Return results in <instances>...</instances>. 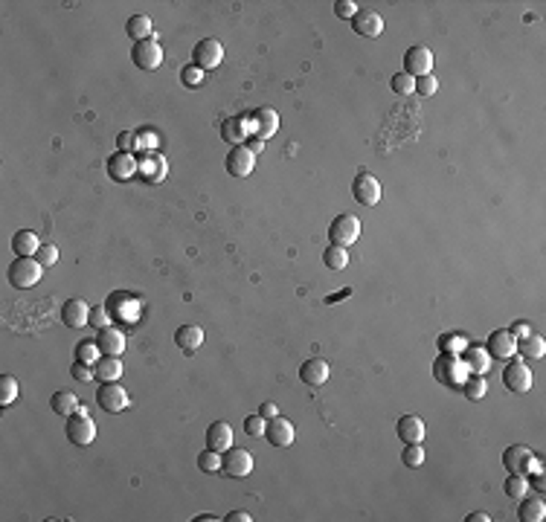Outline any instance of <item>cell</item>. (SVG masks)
<instances>
[{"mask_svg":"<svg viewBox=\"0 0 546 522\" xmlns=\"http://www.w3.org/2000/svg\"><path fill=\"white\" fill-rule=\"evenodd\" d=\"M64 430H67V441L73 447H90L93 438H96V424H93V418H90V412L85 406H79L76 412L67 418Z\"/></svg>","mask_w":546,"mask_h":522,"instance_id":"obj_1","label":"cell"},{"mask_svg":"<svg viewBox=\"0 0 546 522\" xmlns=\"http://www.w3.org/2000/svg\"><path fill=\"white\" fill-rule=\"evenodd\" d=\"M433 375H436L439 383H445L451 389H459L465 383V378H468V368L456 354H439L436 363H433Z\"/></svg>","mask_w":546,"mask_h":522,"instance_id":"obj_2","label":"cell"},{"mask_svg":"<svg viewBox=\"0 0 546 522\" xmlns=\"http://www.w3.org/2000/svg\"><path fill=\"white\" fill-rule=\"evenodd\" d=\"M41 261H35V258H15L12 261V267H9V284L26 290V287H35L41 282Z\"/></svg>","mask_w":546,"mask_h":522,"instance_id":"obj_3","label":"cell"},{"mask_svg":"<svg viewBox=\"0 0 546 522\" xmlns=\"http://www.w3.org/2000/svg\"><path fill=\"white\" fill-rule=\"evenodd\" d=\"M96 403H99L102 412L117 415V412H122V409H128L131 400H128V392L120 386V380H114V383H102V386H99Z\"/></svg>","mask_w":546,"mask_h":522,"instance_id":"obj_4","label":"cell"},{"mask_svg":"<svg viewBox=\"0 0 546 522\" xmlns=\"http://www.w3.org/2000/svg\"><path fill=\"white\" fill-rule=\"evenodd\" d=\"M503 464H505V470H508V473H520V476H526V473H532V470H537V467H540V462L535 459V453L529 450L526 444H515V447H508V450L503 453Z\"/></svg>","mask_w":546,"mask_h":522,"instance_id":"obj_5","label":"cell"},{"mask_svg":"<svg viewBox=\"0 0 546 522\" xmlns=\"http://www.w3.org/2000/svg\"><path fill=\"white\" fill-rule=\"evenodd\" d=\"M329 238H332V244H337V247L355 244V241L360 238V220H357L355 215H349V212L337 215V218L332 220V227H329Z\"/></svg>","mask_w":546,"mask_h":522,"instance_id":"obj_6","label":"cell"},{"mask_svg":"<svg viewBox=\"0 0 546 522\" xmlns=\"http://www.w3.org/2000/svg\"><path fill=\"white\" fill-rule=\"evenodd\" d=\"M192 61H195V67L198 70H215L218 64L224 61V47H221V41L218 38H204V41H198L195 44V50H192Z\"/></svg>","mask_w":546,"mask_h":522,"instance_id":"obj_7","label":"cell"},{"mask_svg":"<svg viewBox=\"0 0 546 522\" xmlns=\"http://www.w3.org/2000/svg\"><path fill=\"white\" fill-rule=\"evenodd\" d=\"M352 192H355V201L360 206H378L381 203V183L375 174L369 171H360L352 183Z\"/></svg>","mask_w":546,"mask_h":522,"instance_id":"obj_8","label":"cell"},{"mask_svg":"<svg viewBox=\"0 0 546 522\" xmlns=\"http://www.w3.org/2000/svg\"><path fill=\"white\" fill-rule=\"evenodd\" d=\"M131 58H134V64H137L140 70L152 73V70H157V67L163 64V47L157 44V38L137 41L134 50H131Z\"/></svg>","mask_w":546,"mask_h":522,"instance_id":"obj_9","label":"cell"},{"mask_svg":"<svg viewBox=\"0 0 546 522\" xmlns=\"http://www.w3.org/2000/svg\"><path fill=\"white\" fill-rule=\"evenodd\" d=\"M221 473L233 476V479H244L253 473V456L250 450H241V447H230L227 453H221Z\"/></svg>","mask_w":546,"mask_h":522,"instance_id":"obj_10","label":"cell"},{"mask_svg":"<svg viewBox=\"0 0 546 522\" xmlns=\"http://www.w3.org/2000/svg\"><path fill=\"white\" fill-rule=\"evenodd\" d=\"M503 383H505V389H512L518 395H526L532 389V371H529V366L523 360H512L505 366V371H503Z\"/></svg>","mask_w":546,"mask_h":522,"instance_id":"obj_11","label":"cell"},{"mask_svg":"<svg viewBox=\"0 0 546 522\" xmlns=\"http://www.w3.org/2000/svg\"><path fill=\"white\" fill-rule=\"evenodd\" d=\"M224 166H227V171L233 177H250V171L256 169V154H253L247 145H233Z\"/></svg>","mask_w":546,"mask_h":522,"instance_id":"obj_12","label":"cell"},{"mask_svg":"<svg viewBox=\"0 0 546 522\" xmlns=\"http://www.w3.org/2000/svg\"><path fill=\"white\" fill-rule=\"evenodd\" d=\"M404 73L413 79H421V76H430L433 73V53L427 47H410L404 53Z\"/></svg>","mask_w":546,"mask_h":522,"instance_id":"obj_13","label":"cell"},{"mask_svg":"<svg viewBox=\"0 0 546 522\" xmlns=\"http://www.w3.org/2000/svg\"><path fill=\"white\" fill-rule=\"evenodd\" d=\"M352 29L360 38H378L384 32V18L375 9H357V15L352 18Z\"/></svg>","mask_w":546,"mask_h":522,"instance_id":"obj_14","label":"cell"},{"mask_svg":"<svg viewBox=\"0 0 546 522\" xmlns=\"http://www.w3.org/2000/svg\"><path fill=\"white\" fill-rule=\"evenodd\" d=\"M485 351H488L491 357H497V360H512V357L518 354V340H515L505 328H497V331H491Z\"/></svg>","mask_w":546,"mask_h":522,"instance_id":"obj_15","label":"cell"},{"mask_svg":"<svg viewBox=\"0 0 546 522\" xmlns=\"http://www.w3.org/2000/svg\"><path fill=\"white\" fill-rule=\"evenodd\" d=\"M265 438L273 444V447H290L294 444V438H297V430H294V424H290L288 418H271L268 421V430H265Z\"/></svg>","mask_w":546,"mask_h":522,"instance_id":"obj_16","label":"cell"},{"mask_svg":"<svg viewBox=\"0 0 546 522\" xmlns=\"http://www.w3.org/2000/svg\"><path fill=\"white\" fill-rule=\"evenodd\" d=\"M90 308L85 299H67L64 308H61V322L67 328H85L90 322Z\"/></svg>","mask_w":546,"mask_h":522,"instance_id":"obj_17","label":"cell"},{"mask_svg":"<svg viewBox=\"0 0 546 522\" xmlns=\"http://www.w3.org/2000/svg\"><path fill=\"white\" fill-rule=\"evenodd\" d=\"M96 343H99L105 357H120L125 351V334L120 328H114V325H107V328H102L96 334Z\"/></svg>","mask_w":546,"mask_h":522,"instance_id":"obj_18","label":"cell"},{"mask_svg":"<svg viewBox=\"0 0 546 522\" xmlns=\"http://www.w3.org/2000/svg\"><path fill=\"white\" fill-rule=\"evenodd\" d=\"M206 447L215 453H227L233 447V427L227 421H215L206 430Z\"/></svg>","mask_w":546,"mask_h":522,"instance_id":"obj_19","label":"cell"},{"mask_svg":"<svg viewBox=\"0 0 546 522\" xmlns=\"http://www.w3.org/2000/svg\"><path fill=\"white\" fill-rule=\"evenodd\" d=\"M137 171H140V163L128 151H117L111 160H107V174H111L114 180H131Z\"/></svg>","mask_w":546,"mask_h":522,"instance_id":"obj_20","label":"cell"},{"mask_svg":"<svg viewBox=\"0 0 546 522\" xmlns=\"http://www.w3.org/2000/svg\"><path fill=\"white\" fill-rule=\"evenodd\" d=\"M395 430H398V438H401L404 444H421L424 435H427V427H424V421H421L419 415H404V418H398Z\"/></svg>","mask_w":546,"mask_h":522,"instance_id":"obj_21","label":"cell"},{"mask_svg":"<svg viewBox=\"0 0 546 522\" xmlns=\"http://www.w3.org/2000/svg\"><path fill=\"white\" fill-rule=\"evenodd\" d=\"M329 363L325 360H320V357H311V360H305L303 366H300V378H303V383H308V386H322L325 380H329Z\"/></svg>","mask_w":546,"mask_h":522,"instance_id":"obj_22","label":"cell"},{"mask_svg":"<svg viewBox=\"0 0 546 522\" xmlns=\"http://www.w3.org/2000/svg\"><path fill=\"white\" fill-rule=\"evenodd\" d=\"M174 343H177L180 351L195 354L204 346V328H198V325H180V331L174 334Z\"/></svg>","mask_w":546,"mask_h":522,"instance_id":"obj_23","label":"cell"},{"mask_svg":"<svg viewBox=\"0 0 546 522\" xmlns=\"http://www.w3.org/2000/svg\"><path fill=\"white\" fill-rule=\"evenodd\" d=\"M491 360H494V357H491L488 351L477 348V346L465 348V357H462V363H465V368H468V375H488Z\"/></svg>","mask_w":546,"mask_h":522,"instance_id":"obj_24","label":"cell"},{"mask_svg":"<svg viewBox=\"0 0 546 522\" xmlns=\"http://www.w3.org/2000/svg\"><path fill=\"white\" fill-rule=\"evenodd\" d=\"M12 250H15L18 258H35V252L41 250V238L35 233H29V230H21L12 238Z\"/></svg>","mask_w":546,"mask_h":522,"instance_id":"obj_25","label":"cell"},{"mask_svg":"<svg viewBox=\"0 0 546 522\" xmlns=\"http://www.w3.org/2000/svg\"><path fill=\"white\" fill-rule=\"evenodd\" d=\"M518 516H520V522H543L546 519V502H543V496H523V502H520V508H518Z\"/></svg>","mask_w":546,"mask_h":522,"instance_id":"obj_26","label":"cell"},{"mask_svg":"<svg viewBox=\"0 0 546 522\" xmlns=\"http://www.w3.org/2000/svg\"><path fill=\"white\" fill-rule=\"evenodd\" d=\"M253 117H256V137L259 139H268L279 131V114L273 107H259Z\"/></svg>","mask_w":546,"mask_h":522,"instance_id":"obj_27","label":"cell"},{"mask_svg":"<svg viewBox=\"0 0 546 522\" xmlns=\"http://www.w3.org/2000/svg\"><path fill=\"white\" fill-rule=\"evenodd\" d=\"M125 32H128V38H131L134 44H137V41H149V38H154L152 18H145V15H134V18H128Z\"/></svg>","mask_w":546,"mask_h":522,"instance_id":"obj_28","label":"cell"},{"mask_svg":"<svg viewBox=\"0 0 546 522\" xmlns=\"http://www.w3.org/2000/svg\"><path fill=\"white\" fill-rule=\"evenodd\" d=\"M93 371H96V380L114 383V380L122 378V360H120V357H102V360L93 366Z\"/></svg>","mask_w":546,"mask_h":522,"instance_id":"obj_29","label":"cell"},{"mask_svg":"<svg viewBox=\"0 0 546 522\" xmlns=\"http://www.w3.org/2000/svg\"><path fill=\"white\" fill-rule=\"evenodd\" d=\"M50 406H53V412H56L58 418H70L82 403H79V398L73 395V392H56L53 400H50Z\"/></svg>","mask_w":546,"mask_h":522,"instance_id":"obj_30","label":"cell"},{"mask_svg":"<svg viewBox=\"0 0 546 522\" xmlns=\"http://www.w3.org/2000/svg\"><path fill=\"white\" fill-rule=\"evenodd\" d=\"M518 354H523L526 360H540L546 354V340L540 334H529L526 340H518Z\"/></svg>","mask_w":546,"mask_h":522,"instance_id":"obj_31","label":"cell"},{"mask_svg":"<svg viewBox=\"0 0 546 522\" xmlns=\"http://www.w3.org/2000/svg\"><path fill=\"white\" fill-rule=\"evenodd\" d=\"M459 389L468 400H483L488 395V380H485V375H468Z\"/></svg>","mask_w":546,"mask_h":522,"instance_id":"obj_32","label":"cell"},{"mask_svg":"<svg viewBox=\"0 0 546 522\" xmlns=\"http://www.w3.org/2000/svg\"><path fill=\"white\" fill-rule=\"evenodd\" d=\"M322 261L329 270H346L349 267V252L346 247H337V244H329L322 250Z\"/></svg>","mask_w":546,"mask_h":522,"instance_id":"obj_33","label":"cell"},{"mask_svg":"<svg viewBox=\"0 0 546 522\" xmlns=\"http://www.w3.org/2000/svg\"><path fill=\"white\" fill-rule=\"evenodd\" d=\"M140 171H145V177H149L152 183H163L166 180V157L163 154H152L149 160H145L142 166H140Z\"/></svg>","mask_w":546,"mask_h":522,"instance_id":"obj_34","label":"cell"},{"mask_svg":"<svg viewBox=\"0 0 546 522\" xmlns=\"http://www.w3.org/2000/svg\"><path fill=\"white\" fill-rule=\"evenodd\" d=\"M503 491H505V496H512V499H523L526 494H532L529 479L520 476V473H508V479H505V484H503Z\"/></svg>","mask_w":546,"mask_h":522,"instance_id":"obj_35","label":"cell"},{"mask_svg":"<svg viewBox=\"0 0 546 522\" xmlns=\"http://www.w3.org/2000/svg\"><path fill=\"white\" fill-rule=\"evenodd\" d=\"M76 360H79V363H88V366H96V363L102 360L99 343H90V340L79 343V346H76Z\"/></svg>","mask_w":546,"mask_h":522,"instance_id":"obj_36","label":"cell"},{"mask_svg":"<svg viewBox=\"0 0 546 522\" xmlns=\"http://www.w3.org/2000/svg\"><path fill=\"white\" fill-rule=\"evenodd\" d=\"M18 400V380L12 375L0 378V406H9Z\"/></svg>","mask_w":546,"mask_h":522,"instance_id":"obj_37","label":"cell"},{"mask_svg":"<svg viewBox=\"0 0 546 522\" xmlns=\"http://www.w3.org/2000/svg\"><path fill=\"white\" fill-rule=\"evenodd\" d=\"M221 453H215V450H209V447H206V450L198 456V467L204 470V473H221Z\"/></svg>","mask_w":546,"mask_h":522,"instance_id":"obj_38","label":"cell"},{"mask_svg":"<svg viewBox=\"0 0 546 522\" xmlns=\"http://www.w3.org/2000/svg\"><path fill=\"white\" fill-rule=\"evenodd\" d=\"M389 87H392L395 96H410V93L416 90V79L407 76V73H398V76L389 79Z\"/></svg>","mask_w":546,"mask_h":522,"instance_id":"obj_39","label":"cell"},{"mask_svg":"<svg viewBox=\"0 0 546 522\" xmlns=\"http://www.w3.org/2000/svg\"><path fill=\"white\" fill-rule=\"evenodd\" d=\"M404 467H421L424 464V447L421 444H404V453H401Z\"/></svg>","mask_w":546,"mask_h":522,"instance_id":"obj_40","label":"cell"},{"mask_svg":"<svg viewBox=\"0 0 546 522\" xmlns=\"http://www.w3.org/2000/svg\"><path fill=\"white\" fill-rule=\"evenodd\" d=\"M265 430H268V421H265L262 415H247V418H244V432H247L250 438H262Z\"/></svg>","mask_w":546,"mask_h":522,"instance_id":"obj_41","label":"cell"},{"mask_svg":"<svg viewBox=\"0 0 546 522\" xmlns=\"http://www.w3.org/2000/svg\"><path fill=\"white\" fill-rule=\"evenodd\" d=\"M70 375H73V378H76L79 383H88V380H96V371H93V366H88V363H79V360H76V363H73V366H70Z\"/></svg>","mask_w":546,"mask_h":522,"instance_id":"obj_42","label":"cell"},{"mask_svg":"<svg viewBox=\"0 0 546 522\" xmlns=\"http://www.w3.org/2000/svg\"><path fill=\"white\" fill-rule=\"evenodd\" d=\"M35 261H41V267H53L58 261V247L53 244H41V250L35 252Z\"/></svg>","mask_w":546,"mask_h":522,"instance_id":"obj_43","label":"cell"},{"mask_svg":"<svg viewBox=\"0 0 546 522\" xmlns=\"http://www.w3.org/2000/svg\"><path fill=\"white\" fill-rule=\"evenodd\" d=\"M436 90H439V79H436L433 73H430V76L416 79V93H419V96H433Z\"/></svg>","mask_w":546,"mask_h":522,"instance_id":"obj_44","label":"cell"},{"mask_svg":"<svg viewBox=\"0 0 546 522\" xmlns=\"http://www.w3.org/2000/svg\"><path fill=\"white\" fill-rule=\"evenodd\" d=\"M335 15H337L340 21H352V18L357 15V4H355V0H337V4H335Z\"/></svg>","mask_w":546,"mask_h":522,"instance_id":"obj_45","label":"cell"},{"mask_svg":"<svg viewBox=\"0 0 546 522\" xmlns=\"http://www.w3.org/2000/svg\"><path fill=\"white\" fill-rule=\"evenodd\" d=\"M88 325L96 328V331H102V328L111 325V314H107L105 308H90V322H88Z\"/></svg>","mask_w":546,"mask_h":522,"instance_id":"obj_46","label":"cell"},{"mask_svg":"<svg viewBox=\"0 0 546 522\" xmlns=\"http://www.w3.org/2000/svg\"><path fill=\"white\" fill-rule=\"evenodd\" d=\"M180 76H184V82H187L189 87H198V85L204 82V70H198V67L192 64V67H187L184 73H180Z\"/></svg>","mask_w":546,"mask_h":522,"instance_id":"obj_47","label":"cell"},{"mask_svg":"<svg viewBox=\"0 0 546 522\" xmlns=\"http://www.w3.org/2000/svg\"><path fill=\"white\" fill-rule=\"evenodd\" d=\"M117 145H120V151H128V154H134V148H137V137H134L131 131H122V134L117 137Z\"/></svg>","mask_w":546,"mask_h":522,"instance_id":"obj_48","label":"cell"},{"mask_svg":"<svg viewBox=\"0 0 546 522\" xmlns=\"http://www.w3.org/2000/svg\"><path fill=\"white\" fill-rule=\"evenodd\" d=\"M508 334H512L515 340H526L529 334H532V325H529V322H515L512 328H508Z\"/></svg>","mask_w":546,"mask_h":522,"instance_id":"obj_49","label":"cell"},{"mask_svg":"<svg viewBox=\"0 0 546 522\" xmlns=\"http://www.w3.org/2000/svg\"><path fill=\"white\" fill-rule=\"evenodd\" d=\"M259 415H262L265 421H271V418H276V415H279V406H276L273 400H265V403L259 406Z\"/></svg>","mask_w":546,"mask_h":522,"instance_id":"obj_50","label":"cell"},{"mask_svg":"<svg viewBox=\"0 0 546 522\" xmlns=\"http://www.w3.org/2000/svg\"><path fill=\"white\" fill-rule=\"evenodd\" d=\"M529 488H535V494H543V467L532 470V484Z\"/></svg>","mask_w":546,"mask_h":522,"instance_id":"obj_51","label":"cell"},{"mask_svg":"<svg viewBox=\"0 0 546 522\" xmlns=\"http://www.w3.org/2000/svg\"><path fill=\"white\" fill-rule=\"evenodd\" d=\"M227 522H253V516H250V511H233V513H227Z\"/></svg>","mask_w":546,"mask_h":522,"instance_id":"obj_52","label":"cell"},{"mask_svg":"<svg viewBox=\"0 0 546 522\" xmlns=\"http://www.w3.org/2000/svg\"><path fill=\"white\" fill-rule=\"evenodd\" d=\"M247 145H250V151H253V154H262V151H265V139H259V137L247 139Z\"/></svg>","mask_w":546,"mask_h":522,"instance_id":"obj_53","label":"cell"},{"mask_svg":"<svg viewBox=\"0 0 546 522\" xmlns=\"http://www.w3.org/2000/svg\"><path fill=\"white\" fill-rule=\"evenodd\" d=\"M468 522H491V516L485 513V511H474V513H471V516H465Z\"/></svg>","mask_w":546,"mask_h":522,"instance_id":"obj_54","label":"cell"}]
</instances>
